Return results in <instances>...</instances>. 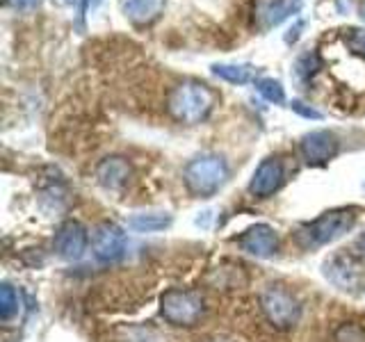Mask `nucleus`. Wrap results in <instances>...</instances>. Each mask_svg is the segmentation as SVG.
<instances>
[{
    "instance_id": "nucleus-8",
    "label": "nucleus",
    "mask_w": 365,
    "mask_h": 342,
    "mask_svg": "<svg viewBox=\"0 0 365 342\" xmlns=\"http://www.w3.org/2000/svg\"><path fill=\"white\" fill-rule=\"evenodd\" d=\"M53 244H55V251H57V256H60V258L80 260L85 256V251H87L89 235H87L83 224L68 219V222H64L60 228H57Z\"/></svg>"
},
{
    "instance_id": "nucleus-12",
    "label": "nucleus",
    "mask_w": 365,
    "mask_h": 342,
    "mask_svg": "<svg viewBox=\"0 0 365 342\" xmlns=\"http://www.w3.org/2000/svg\"><path fill=\"white\" fill-rule=\"evenodd\" d=\"M133 176V167L121 155H110L96 167V180L106 190H121Z\"/></svg>"
},
{
    "instance_id": "nucleus-19",
    "label": "nucleus",
    "mask_w": 365,
    "mask_h": 342,
    "mask_svg": "<svg viewBox=\"0 0 365 342\" xmlns=\"http://www.w3.org/2000/svg\"><path fill=\"white\" fill-rule=\"evenodd\" d=\"M334 342H365V326L356 322H342L334 331Z\"/></svg>"
},
{
    "instance_id": "nucleus-9",
    "label": "nucleus",
    "mask_w": 365,
    "mask_h": 342,
    "mask_svg": "<svg viewBox=\"0 0 365 342\" xmlns=\"http://www.w3.org/2000/svg\"><path fill=\"white\" fill-rule=\"evenodd\" d=\"M237 244L254 258H272L279 251V235L269 224H254L237 237Z\"/></svg>"
},
{
    "instance_id": "nucleus-24",
    "label": "nucleus",
    "mask_w": 365,
    "mask_h": 342,
    "mask_svg": "<svg viewBox=\"0 0 365 342\" xmlns=\"http://www.w3.org/2000/svg\"><path fill=\"white\" fill-rule=\"evenodd\" d=\"M356 249H361V254H365V233L356 239Z\"/></svg>"
},
{
    "instance_id": "nucleus-22",
    "label": "nucleus",
    "mask_w": 365,
    "mask_h": 342,
    "mask_svg": "<svg viewBox=\"0 0 365 342\" xmlns=\"http://www.w3.org/2000/svg\"><path fill=\"white\" fill-rule=\"evenodd\" d=\"M290 108H292L297 114H302V117H306V119H322V112H317L315 108H308L306 103H302V100H292V103H290Z\"/></svg>"
},
{
    "instance_id": "nucleus-20",
    "label": "nucleus",
    "mask_w": 365,
    "mask_h": 342,
    "mask_svg": "<svg viewBox=\"0 0 365 342\" xmlns=\"http://www.w3.org/2000/svg\"><path fill=\"white\" fill-rule=\"evenodd\" d=\"M347 32H349V34H347L349 48H351L354 53H359V55L365 57V32H363V30H356V28H351V30H347Z\"/></svg>"
},
{
    "instance_id": "nucleus-17",
    "label": "nucleus",
    "mask_w": 365,
    "mask_h": 342,
    "mask_svg": "<svg viewBox=\"0 0 365 342\" xmlns=\"http://www.w3.org/2000/svg\"><path fill=\"white\" fill-rule=\"evenodd\" d=\"M19 315V292L9 283L0 285V319L7 324Z\"/></svg>"
},
{
    "instance_id": "nucleus-15",
    "label": "nucleus",
    "mask_w": 365,
    "mask_h": 342,
    "mask_svg": "<svg viewBox=\"0 0 365 342\" xmlns=\"http://www.w3.org/2000/svg\"><path fill=\"white\" fill-rule=\"evenodd\" d=\"M171 214H163V212H142V214H135L128 219V228L137 233H160L165 228L171 226Z\"/></svg>"
},
{
    "instance_id": "nucleus-1",
    "label": "nucleus",
    "mask_w": 365,
    "mask_h": 342,
    "mask_svg": "<svg viewBox=\"0 0 365 342\" xmlns=\"http://www.w3.org/2000/svg\"><path fill=\"white\" fill-rule=\"evenodd\" d=\"M217 103L215 91L201 83H182L171 89L167 98L169 114L180 123H201L210 117V112Z\"/></svg>"
},
{
    "instance_id": "nucleus-18",
    "label": "nucleus",
    "mask_w": 365,
    "mask_h": 342,
    "mask_svg": "<svg viewBox=\"0 0 365 342\" xmlns=\"http://www.w3.org/2000/svg\"><path fill=\"white\" fill-rule=\"evenodd\" d=\"M256 89H258V94L274 103V105H281V103H285V91L281 87L279 80H272V78H262L256 83Z\"/></svg>"
},
{
    "instance_id": "nucleus-25",
    "label": "nucleus",
    "mask_w": 365,
    "mask_h": 342,
    "mask_svg": "<svg viewBox=\"0 0 365 342\" xmlns=\"http://www.w3.org/2000/svg\"><path fill=\"white\" fill-rule=\"evenodd\" d=\"M205 342H233V340H228V338H212V340H205Z\"/></svg>"
},
{
    "instance_id": "nucleus-16",
    "label": "nucleus",
    "mask_w": 365,
    "mask_h": 342,
    "mask_svg": "<svg viewBox=\"0 0 365 342\" xmlns=\"http://www.w3.org/2000/svg\"><path fill=\"white\" fill-rule=\"evenodd\" d=\"M212 73L233 85H245L249 80H254V68L247 64H215Z\"/></svg>"
},
{
    "instance_id": "nucleus-4",
    "label": "nucleus",
    "mask_w": 365,
    "mask_h": 342,
    "mask_svg": "<svg viewBox=\"0 0 365 342\" xmlns=\"http://www.w3.org/2000/svg\"><path fill=\"white\" fill-rule=\"evenodd\" d=\"M203 313H205V301L201 292L197 290L171 288L160 296V315L171 326H182V328L197 326Z\"/></svg>"
},
{
    "instance_id": "nucleus-5",
    "label": "nucleus",
    "mask_w": 365,
    "mask_h": 342,
    "mask_svg": "<svg viewBox=\"0 0 365 342\" xmlns=\"http://www.w3.org/2000/svg\"><path fill=\"white\" fill-rule=\"evenodd\" d=\"M260 308H262V315L267 317V322L274 328H281V331L297 326L302 319L299 299H297L292 292L281 288V285H269V288L262 290Z\"/></svg>"
},
{
    "instance_id": "nucleus-3",
    "label": "nucleus",
    "mask_w": 365,
    "mask_h": 342,
    "mask_svg": "<svg viewBox=\"0 0 365 342\" xmlns=\"http://www.w3.org/2000/svg\"><path fill=\"white\" fill-rule=\"evenodd\" d=\"M354 224H356V210L354 208H336L324 214H319L317 219L308 222L302 226L299 237L306 247H324L336 242L338 237L349 233Z\"/></svg>"
},
{
    "instance_id": "nucleus-13",
    "label": "nucleus",
    "mask_w": 365,
    "mask_h": 342,
    "mask_svg": "<svg viewBox=\"0 0 365 342\" xmlns=\"http://www.w3.org/2000/svg\"><path fill=\"white\" fill-rule=\"evenodd\" d=\"M299 9V0H258L256 19L260 28H274Z\"/></svg>"
},
{
    "instance_id": "nucleus-10",
    "label": "nucleus",
    "mask_w": 365,
    "mask_h": 342,
    "mask_svg": "<svg viewBox=\"0 0 365 342\" xmlns=\"http://www.w3.org/2000/svg\"><path fill=\"white\" fill-rule=\"evenodd\" d=\"M340 148L338 137L331 130H313L302 137L299 151L308 165H327L329 160H334Z\"/></svg>"
},
{
    "instance_id": "nucleus-26",
    "label": "nucleus",
    "mask_w": 365,
    "mask_h": 342,
    "mask_svg": "<svg viewBox=\"0 0 365 342\" xmlns=\"http://www.w3.org/2000/svg\"><path fill=\"white\" fill-rule=\"evenodd\" d=\"M96 3H98V0H85V11H87L91 5H96Z\"/></svg>"
},
{
    "instance_id": "nucleus-14",
    "label": "nucleus",
    "mask_w": 365,
    "mask_h": 342,
    "mask_svg": "<svg viewBox=\"0 0 365 342\" xmlns=\"http://www.w3.org/2000/svg\"><path fill=\"white\" fill-rule=\"evenodd\" d=\"M123 14L133 23H151L155 21L165 9V0H123Z\"/></svg>"
},
{
    "instance_id": "nucleus-21",
    "label": "nucleus",
    "mask_w": 365,
    "mask_h": 342,
    "mask_svg": "<svg viewBox=\"0 0 365 342\" xmlns=\"http://www.w3.org/2000/svg\"><path fill=\"white\" fill-rule=\"evenodd\" d=\"M317 66H319V60H317V55L315 53H306L304 57H299V62H297V68H299V73L302 76H311L317 71Z\"/></svg>"
},
{
    "instance_id": "nucleus-27",
    "label": "nucleus",
    "mask_w": 365,
    "mask_h": 342,
    "mask_svg": "<svg viewBox=\"0 0 365 342\" xmlns=\"http://www.w3.org/2000/svg\"><path fill=\"white\" fill-rule=\"evenodd\" d=\"M361 16H363V19H365V3H363V5H361Z\"/></svg>"
},
{
    "instance_id": "nucleus-6",
    "label": "nucleus",
    "mask_w": 365,
    "mask_h": 342,
    "mask_svg": "<svg viewBox=\"0 0 365 342\" xmlns=\"http://www.w3.org/2000/svg\"><path fill=\"white\" fill-rule=\"evenodd\" d=\"M322 274L329 283H334L338 290L356 294L365 285V265L356 254L349 251H340L334 254L329 260H324Z\"/></svg>"
},
{
    "instance_id": "nucleus-11",
    "label": "nucleus",
    "mask_w": 365,
    "mask_h": 342,
    "mask_svg": "<svg viewBox=\"0 0 365 342\" xmlns=\"http://www.w3.org/2000/svg\"><path fill=\"white\" fill-rule=\"evenodd\" d=\"M283 178H285V174H283L281 160L267 157L256 167L254 176H251V182H249V192L258 199H267L283 185Z\"/></svg>"
},
{
    "instance_id": "nucleus-2",
    "label": "nucleus",
    "mask_w": 365,
    "mask_h": 342,
    "mask_svg": "<svg viewBox=\"0 0 365 342\" xmlns=\"http://www.w3.org/2000/svg\"><path fill=\"white\" fill-rule=\"evenodd\" d=\"M228 178V167L224 162V157L220 155H201L194 157L192 162L185 167V187L190 194L199 199H210L212 194H217Z\"/></svg>"
},
{
    "instance_id": "nucleus-23",
    "label": "nucleus",
    "mask_w": 365,
    "mask_h": 342,
    "mask_svg": "<svg viewBox=\"0 0 365 342\" xmlns=\"http://www.w3.org/2000/svg\"><path fill=\"white\" fill-rule=\"evenodd\" d=\"M41 0H7V5H11L14 9H32L37 7Z\"/></svg>"
},
{
    "instance_id": "nucleus-7",
    "label": "nucleus",
    "mask_w": 365,
    "mask_h": 342,
    "mask_svg": "<svg viewBox=\"0 0 365 342\" xmlns=\"http://www.w3.org/2000/svg\"><path fill=\"white\" fill-rule=\"evenodd\" d=\"M128 239L119 224L114 222H101L91 231V251L101 262H119L125 256Z\"/></svg>"
}]
</instances>
